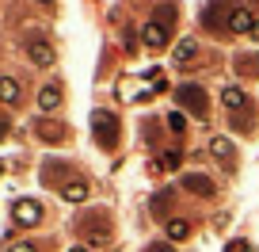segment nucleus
I'll use <instances>...</instances> for the list:
<instances>
[{
  "mask_svg": "<svg viewBox=\"0 0 259 252\" xmlns=\"http://www.w3.org/2000/svg\"><path fill=\"white\" fill-rule=\"evenodd\" d=\"M0 99H4V103H19V81L0 77Z\"/></svg>",
  "mask_w": 259,
  "mask_h": 252,
  "instance_id": "14",
  "label": "nucleus"
},
{
  "mask_svg": "<svg viewBox=\"0 0 259 252\" xmlns=\"http://www.w3.org/2000/svg\"><path fill=\"white\" fill-rule=\"evenodd\" d=\"M12 214H16L19 226H38L42 222V206L34 203V199H19V203L12 206Z\"/></svg>",
  "mask_w": 259,
  "mask_h": 252,
  "instance_id": "6",
  "label": "nucleus"
},
{
  "mask_svg": "<svg viewBox=\"0 0 259 252\" xmlns=\"http://www.w3.org/2000/svg\"><path fill=\"white\" fill-rule=\"evenodd\" d=\"M168 130H171V134H183V130H187L183 111H171V115H168Z\"/></svg>",
  "mask_w": 259,
  "mask_h": 252,
  "instance_id": "20",
  "label": "nucleus"
},
{
  "mask_svg": "<svg viewBox=\"0 0 259 252\" xmlns=\"http://www.w3.org/2000/svg\"><path fill=\"white\" fill-rule=\"evenodd\" d=\"M251 39H259V23H255V31H251Z\"/></svg>",
  "mask_w": 259,
  "mask_h": 252,
  "instance_id": "25",
  "label": "nucleus"
},
{
  "mask_svg": "<svg viewBox=\"0 0 259 252\" xmlns=\"http://www.w3.org/2000/svg\"><path fill=\"white\" fill-rule=\"evenodd\" d=\"M225 31H229V34H251V31H255V16H251L248 8H233Z\"/></svg>",
  "mask_w": 259,
  "mask_h": 252,
  "instance_id": "7",
  "label": "nucleus"
},
{
  "mask_svg": "<svg viewBox=\"0 0 259 252\" xmlns=\"http://www.w3.org/2000/svg\"><path fill=\"white\" fill-rule=\"evenodd\" d=\"M229 16H233L229 0H210V4L202 8V27H210V31H225Z\"/></svg>",
  "mask_w": 259,
  "mask_h": 252,
  "instance_id": "5",
  "label": "nucleus"
},
{
  "mask_svg": "<svg viewBox=\"0 0 259 252\" xmlns=\"http://www.w3.org/2000/svg\"><path fill=\"white\" fill-rule=\"evenodd\" d=\"M38 107L42 111H57V107H61V84H46V88L38 92Z\"/></svg>",
  "mask_w": 259,
  "mask_h": 252,
  "instance_id": "10",
  "label": "nucleus"
},
{
  "mask_svg": "<svg viewBox=\"0 0 259 252\" xmlns=\"http://www.w3.org/2000/svg\"><path fill=\"white\" fill-rule=\"evenodd\" d=\"M141 39H145L149 50H160L164 42H168V23H160V19H149L145 31H141Z\"/></svg>",
  "mask_w": 259,
  "mask_h": 252,
  "instance_id": "8",
  "label": "nucleus"
},
{
  "mask_svg": "<svg viewBox=\"0 0 259 252\" xmlns=\"http://www.w3.org/2000/svg\"><path fill=\"white\" fill-rule=\"evenodd\" d=\"M38 4H54V0H38Z\"/></svg>",
  "mask_w": 259,
  "mask_h": 252,
  "instance_id": "26",
  "label": "nucleus"
},
{
  "mask_svg": "<svg viewBox=\"0 0 259 252\" xmlns=\"http://www.w3.org/2000/svg\"><path fill=\"white\" fill-rule=\"evenodd\" d=\"M4 134H8V119H4V115H0V138H4Z\"/></svg>",
  "mask_w": 259,
  "mask_h": 252,
  "instance_id": "24",
  "label": "nucleus"
},
{
  "mask_svg": "<svg viewBox=\"0 0 259 252\" xmlns=\"http://www.w3.org/2000/svg\"><path fill=\"white\" fill-rule=\"evenodd\" d=\"M61 195L69 199V203H80V199H88V184H84V179H69V184L61 187Z\"/></svg>",
  "mask_w": 259,
  "mask_h": 252,
  "instance_id": "12",
  "label": "nucleus"
},
{
  "mask_svg": "<svg viewBox=\"0 0 259 252\" xmlns=\"http://www.w3.org/2000/svg\"><path fill=\"white\" fill-rule=\"evenodd\" d=\"M194 54H198V42H194V39H183V42L176 46V61H179V65H191Z\"/></svg>",
  "mask_w": 259,
  "mask_h": 252,
  "instance_id": "13",
  "label": "nucleus"
},
{
  "mask_svg": "<svg viewBox=\"0 0 259 252\" xmlns=\"http://www.w3.org/2000/svg\"><path fill=\"white\" fill-rule=\"evenodd\" d=\"M221 99H225V107H229V111H240V107H248V103H251V99H248V92H244V88H236V84L221 92Z\"/></svg>",
  "mask_w": 259,
  "mask_h": 252,
  "instance_id": "11",
  "label": "nucleus"
},
{
  "mask_svg": "<svg viewBox=\"0 0 259 252\" xmlns=\"http://www.w3.org/2000/svg\"><path fill=\"white\" fill-rule=\"evenodd\" d=\"M38 138L42 141H61L65 138V126H61V122H38Z\"/></svg>",
  "mask_w": 259,
  "mask_h": 252,
  "instance_id": "15",
  "label": "nucleus"
},
{
  "mask_svg": "<svg viewBox=\"0 0 259 252\" xmlns=\"http://www.w3.org/2000/svg\"><path fill=\"white\" fill-rule=\"evenodd\" d=\"M92 130H96V141L103 149L118 146V119H114L111 111H96V115H92Z\"/></svg>",
  "mask_w": 259,
  "mask_h": 252,
  "instance_id": "3",
  "label": "nucleus"
},
{
  "mask_svg": "<svg viewBox=\"0 0 259 252\" xmlns=\"http://www.w3.org/2000/svg\"><path fill=\"white\" fill-rule=\"evenodd\" d=\"M69 252H84V248H69Z\"/></svg>",
  "mask_w": 259,
  "mask_h": 252,
  "instance_id": "27",
  "label": "nucleus"
},
{
  "mask_svg": "<svg viewBox=\"0 0 259 252\" xmlns=\"http://www.w3.org/2000/svg\"><path fill=\"white\" fill-rule=\"evenodd\" d=\"M187 233H191V226H187V222H179V218L168 222V237H171V241H183Z\"/></svg>",
  "mask_w": 259,
  "mask_h": 252,
  "instance_id": "19",
  "label": "nucleus"
},
{
  "mask_svg": "<svg viewBox=\"0 0 259 252\" xmlns=\"http://www.w3.org/2000/svg\"><path fill=\"white\" fill-rule=\"evenodd\" d=\"M176 103H179V111H191V115H198V119H206V115H210L206 92L198 88V84H179V92H176Z\"/></svg>",
  "mask_w": 259,
  "mask_h": 252,
  "instance_id": "2",
  "label": "nucleus"
},
{
  "mask_svg": "<svg viewBox=\"0 0 259 252\" xmlns=\"http://www.w3.org/2000/svg\"><path fill=\"white\" fill-rule=\"evenodd\" d=\"M12 252H38V244H31V241H19V244H12Z\"/></svg>",
  "mask_w": 259,
  "mask_h": 252,
  "instance_id": "22",
  "label": "nucleus"
},
{
  "mask_svg": "<svg viewBox=\"0 0 259 252\" xmlns=\"http://www.w3.org/2000/svg\"><path fill=\"white\" fill-rule=\"evenodd\" d=\"M145 252H176V248H171V244H149Z\"/></svg>",
  "mask_w": 259,
  "mask_h": 252,
  "instance_id": "23",
  "label": "nucleus"
},
{
  "mask_svg": "<svg viewBox=\"0 0 259 252\" xmlns=\"http://www.w3.org/2000/svg\"><path fill=\"white\" fill-rule=\"evenodd\" d=\"M23 50H27V57H31L38 69L54 65V46H50L46 39H38V34H27V39H23Z\"/></svg>",
  "mask_w": 259,
  "mask_h": 252,
  "instance_id": "4",
  "label": "nucleus"
},
{
  "mask_svg": "<svg viewBox=\"0 0 259 252\" xmlns=\"http://www.w3.org/2000/svg\"><path fill=\"white\" fill-rule=\"evenodd\" d=\"M236 73H244V77H259V54H244V57H236Z\"/></svg>",
  "mask_w": 259,
  "mask_h": 252,
  "instance_id": "16",
  "label": "nucleus"
},
{
  "mask_svg": "<svg viewBox=\"0 0 259 252\" xmlns=\"http://www.w3.org/2000/svg\"><path fill=\"white\" fill-rule=\"evenodd\" d=\"M168 203H171V195H168V191L153 199V214H156V218H164V210H168Z\"/></svg>",
  "mask_w": 259,
  "mask_h": 252,
  "instance_id": "21",
  "label": "nucleus"
},
{
  "mask_svg": "<svg viewBox=\"0 0 259 252\" xmlns=\"http://www.w3.org/2000/svg\"><path fill=\"white\" fill-rule=\"evenodd\" d=\"M183 187L191 191V195H213V184H210V176H202V172H187L183 176Z\"/></svg>",
  "mask_w": 259,
  "mask_h": 252,
  "instance_id": "9",
  "label": "nucleus"
},
{
  "mask_svg": "<svg viewBox=\"0 0 259 252\" xmlns=\"http://www.w3.org/2000/svg\"><path fill=\"white\" fill-rule=\"evenodd\" d=\"M179 157L183 153H171V149H164L160 161H153V172H168V168H179Z\"/></svg>",
  "mask_w": 259,
  "mask_h": 252,
  "instance_id": "18",
  "label": "nucleus"
},
{
  "mask_svg": "<svg viewBox=\"0 0 259 252\" xmlns=\"http://www.w3.org/2000/svg\"><path fill=\"white\" fill-rule=\"evenodd\" d=\"M76 233L88 244H111V214L107 210H88L76 222Z\"/></svg>",
  "mask_w": 259,
  "mask_h": 252,
  "instance_id": "1",
  "label": "nucleus"
},
{
  "mask_svg": "<svg viewBox=\"0 0 259 252\" xmlns=\"http://www.w3.org/2000/svg\"><path fill=\"white\" fill-rule=\"evenodd\" d=\"M210 153L218 157L221 164H233V146H229L225 138H213V141H210Z\"/></svg>",
  "mask_w": 259,
  "mask_h": 252,
  "instance_id": "17",
  "label": "nucleus"
}]
</instances>
